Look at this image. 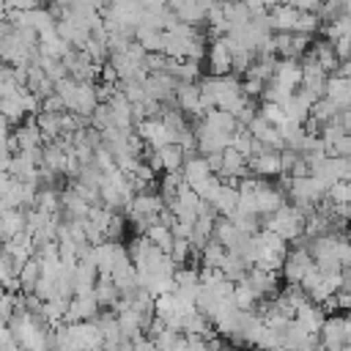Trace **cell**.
Returning <instances> with one entry per match:
<instances>
[{
    "label": "cell",
    "instance_id": "cell-1",
    "mask_svg": "<svg viewBox=\"0 0 351 351\" xmlns=\"http://www.w3.org/2000/svg\"><path fill=\"white\" fill-rule=\"evenodd\" d=\"M304 244H307V239L299 236L293 241V247H288V255H285L282 269H280V274L285 277V285H299L302 277L313 269V258H310V252H307Z\"/></svg>",
    "mask_w": 351,
    "mask_h": 351
},
{
    "label": "cell",
    "instance_id": "cell-2",
    "mask_svg": "<svg viewBox=\"0 0 351 351\" xmlns=\"http://www.w3.org/2000/svg\"><path fill=\"white\" fill-rule=\"evenodd\" d=\"M318 340L324 346V351H343V346H348V324L346 315H329L318 332Z\"/></svg>",
    "mask_w": 351,
    "mask_h": 351
},
{
    "label": "cell",
    "instance_id": "cell-3",
    "mask_svg": "<svg viewBox=\"0 0 351 351\" xmlns=\"http://www.w3.org/2000/svg\"><path fill=\"white\" fill-rule=\"evenodd\" d=\"M241 282H247V285L252 288V293L258 296V302H261V299H274V296L280 293V274L263 271V269H258V266H250Z\"/></svg>",
    "mask_w": 351,
    "mask_h": 351
},
{
    "label": "cell",
    "instance_id": "cell-4",
    "mask_svg": "<svg viewBox=\"0 0 351 351\" xmlns=\"http://www.w3.org/2000/svg\"><path fill=\"white\" fill-rule=\"evenodd\" d=\"M252 200H255V214L258 217H269V214H274L277 208L285 206V195L277 189V184H271L266 178H261V186L252 195Z\"/></svg>",
    "mask_w": 351,
    "mask_h": 351
},
{
    "label": "cell",
    "instance_id": "cell-5",
    "mask_svg": "<svg viewBox=\"0 0 351 351\" xmlns=\"http://www.w3.org/2000/svg\"><path fill=\"white\" fill-rule=\"evenodd\" d=\"M96 107H99L96 85H90V82H77V90H74V96L69 99L66 110L74 112V115H80V118H88V121H90V115H93Z\"/></svg>",
    "mask_w": 351,
    "mask_h": 351
},
{
    "label": "cell",
    "instance_id": "cell-6",
    "mask_svg": "<svg viewBox=\"0 0 351 351\" xmlns=\"http://www.w3.org/2000/svg\"><path fill=\"white\" fill-rule=\"evenodd\" d=\"M101 313L99 302L93 293H82V296H71L69 310H66V321L63 324H80V321H93Z\"/></svg>",
    "mask_w": 351,
    "mask_h": 351
},
{
    "label": "cell",
    "instance_id": "cell-7",
    "mask_svg": "<svg viewBox=\"0 0 351 351\" xmlns=\"http://www.w3.org/2000/svg\"><path fill=\"white\" fill-rule=\"evenodd\" d=\"M206 60H208L211 77L230 74V49L225 44V38H211V44L206 47Z\"/></svg>",
    "mask_w": 351,
    "mask_h": 351
},
{
    "label": "cell",
    "instance_id": "cell-8",
    "mask_svg": "<svg viewBox=\"0 0 351 351\" xmlns=\"http://www.w3.org/2000/svg\"><path fill=\"white\" fill-rule=\"evenodd\" d=\"M176 107L184 115H195L197 121L203 118V107H200V90L195 82H178L176 88Z\"/></svg>",
    "mask_w": 351,
    "mask_h": 351
},
{
    "label": "cell",
    "instance_id": "cell-9",
    "mask_svg": "<svg viewBox=\"0 0 351 351\" xmlns=\"http://www.w3.org/2000/svg\"><path fill=\"white\" fill-rule=\"evenodd\" d=\"M247 167H250V176L255 178H271V176H280L282 167H280V154L277 151H263V154H255L247 159Z\"/></svg>",
    "mask_w": 351,
    "mask_h": 351
},
{
    "label": "cell",
    "instance_id": "cell-10",
    "mask_svg": "<svg viewBox=\"0 0 351 351\" xmlns=\"http://www.w3.org/2000/svg\"><path fill=\"white\" fill-rule=\"evenodd\" d=\"M134 129H137V137H140L148 148H154V151H159V148H165V145L170 143V137H167V132H165V126H162L159 118H145V121H140Z\"/></svg>",
    "mask_w": 351,
    "mask_h": 351
},
{
    "label": "cell",
    "instance_id": "cell-11",
    "mask_svg": "<svg viewBox=\"0 0 351 351\" xmlns=\"http://www.w3.org/2000/svg\"><path fill=\"white\" fill-rule=\"evenodd\" d=\"M11 137L16 140L19 154H27V151H38V148H44V137H41V132H38V126H36V118H27L25 123H19V126H16V132H11Z\"/></svg>",
    "mask_w": 351,
    "mask_h": 351
},
{
    "label": "cell",
    "instance_id": "cell-12",
    "mask_svg": "<svg viewBox=\"0 0 351 351\" xmlns=\"http://www.w3.org/2000/svg\"><path fill=\"white\" fill-rule=\"evenodd\" d=\"M96 280H99V271L90 261H80L71 271V288H74V296H82V293H93L96 288Z\"/></svg>",
    "mask_w": 351,
    "mask_h": 351
},
{
    "label": "cell",
    "instance_id": "cell-13",
    "mask_svg": "<svg viewBox=\"0 0 351 351\" xmlns=\"http://www.w3.org/2000/svg\"><path fill=\"white\" fill-rule=\"evenodd\" d=\"M293 321H296L307 335H318V332H321V326H324V321H326V315H324V310H321L318 304L304 302V304H299V307H296Z\"/></svg>",
    "mask_w": 351,
    "mask_h": 351
},
{
    "label": "cell",
    "instance_id": "cell-14",
    "mask_svg": "<svg viewBox=\"0 0 351 351\" xmlns=\"http://www.w3.org/2000/svg\"><path fill=\"white\" fill-rule=\"evenodd\" d=\"M170 11L176 14V19L181 25H192V27H200L206 25V16H208V3H173Z\"/></svg>",
    "mask_w": 351,
    "mask_h": 351
},
{
    "label": "cell",
    "instance_id": "cell-15",
    "mask_svg": "<svg viewBox=\"0 0 351 351\" xmlns=\"http://www.w3.org/2000/svg\"><path fill=\"white\" fill-rule=\"evenodd\" d=\"M307 55L324 69V74L329 77V74H335L337 71V66H340V60H337V55H335V49H332V41H326V38H315L313 44H310V49H307Z\"/></svg>",
    "mask_w": 351,
    "mask_h": 351
},
{
    "label": "cell",
    "instance_id": "cell-16",
    "mask_svg": "<svg viewBox=\"0 0 351 351\" xmlns=\"http://www.w3.org/2000/svg\"><path fill=\"white\" fill-rule=\"evenodd\" d=\"M271 82H277L280 88H285V90L293 93L302 85V63L299 60H277V69H274Z\"/></svg>",
    "mask_w": 351,
    "mask_h": 351
},
{
    "label": "cell",
    "instance_id": "cell-17",
    "mask_svg": "<svg viewBox=\"0 0 351 351\" xmlns=\"http://www.w3.org/2000/svg\"><path fill=\"white\" fill-rule=\"evenodd\" d=\"M313 104H315V101H313L304 90H293L291 99L282 104V112H285V118H288L291 123H299V126H302V123L310 118V107H313Z\"/></svg>",
    "mask_w": 351,
    "mask_h": 351
},
{
    "label": "cell",
    "instance_id": "cell-18",
    "mask_svg": "<svg viewBox=\"0 0 351 351\" xmlns=\"http://www.w3.org/2000/svg\"><path fill=\"white\" fill-rule=\"evenodd\" d=\"M211 208H214V214L217 217H233L236 214V208H239V189L236 186H230V184H219V189H217V195L211 197V203H208Z\"/></svg>",
    "mask_w": 351,
    "mask_h": 351
},
{
    "label": "cell",
    "instance_id": "cell-19",
    "mask_svg": "<svg viewBox=\"0 0 351 351\" xmlns=\"http://www.w3.org/2000/svg\"><path fill=\"white\" fill-rule=\"evenodd\" d=\"M181 176H184V181H186V186H189V189H197L203 181H208V178H211V170H208L206 159H203L200 154H195V156H186V159H184Z\"/></svg>",
    "mask_w": 351,
    "mask_h": 351
},
{
    "label": "cell",
    "instance_id": "cell-20",
    "mask_svg": "<svg viewBox=\"0 0 351 351\" xmlns=\"http://www.w3.org/2000/svg\"><path fill=\"white\" fill-rule=\"evenodd\" d=\"M299 11L288 3V5H269V27L271 33H293Z\"/></svg>",
    "mask_w": 351,
    "mask_h": 351
},
{
    "label": "cell",
    "instance_id": "cell-21",
    "mask_svg": "<svg viewBox=\"0 0 351 351\" xmlns=\"http://www.w3.org/2000/svg\"><path fill=\"white\" fill-rule=\"evenodd\" d=\"M200 123L203 126H208V129H214V132H219V134H233L236 132V118L233 115H228L225 110H208V112H203V118H200Z\"/></svg>",
    "mask_w": 351,
    "mask_h": 351
},
{
    "label": "cell",
    "instance_id": "cell-22",
    "mask_svg": "<svg viewBox=\"0 0 351 351\" xmlns=\"http://www.w3.org/2000/svg\"><path fill=\"white\" fill-rule=\"evenodd\" d=\"M93 296H96L99 307H107V310H112V307L121 302V293H118V288L112 285V280H110V277H101V274H99V280H96Z\"/></svg>",
    "mask_w": 351,
    "mask_h": 351
},
{
    "label": "cell",
    "instance_id": "cell-23",
    "mask_svg": "<svg viewBox=\"0 0 351 351\" xmlns=\"http://www.w3.org/2000/svg\"><path fill=\"white\" fill-rule=\"evenodd\" d=\"M134 41H137L148 55H154V52H162V47H165V33L140 25V27L134 30Z\"/></svg>",
    "mask_w": 351,
    "mask_h": 351
},
{
    "label": "cell",
    "instance_id": "cell-24",
    "mask_svg": "<svg viewBox=\"0 0 351 351\" xmlns=\"http://www.w3.org/2000/svg\"><path fill=\"white\" fill-rule=\"evenodd\" d=\"M145 239L159 250V252H165V255H170V250H173V230L167 228V225H162V222H156V225H151L148 230H145Z\"/></svg>",
    "mask_w": 351,
    "mask_h": 351
},
{
    "label": "cell",
    "instance_id": "cell-25",
    "mask_svg": "<svg viewBox=\"0 0 351 351\" xmlns=\"http://www.w3.org/2000/svg\"><path fill=\"white\" fill-rule=\"evenodd\" d=\"M16 280H19V288H22V293H33L36 282L41 280V263H38L36 258H27V261L22 263V269H19Z\"/></svg>",
    "mask_w": 351,
    "mask_h": 351
},
{
    "label": "cell",
    "instance_id": "cell-26",
    "mask_svg": "<svg viewBox=\"0 0 351 351\" xmlns=\"http://www.w3.org/2000/svg\"><path fill=\"white\" fill-rule=\"evenodd\" d=\"M156 154H159V159H162V173H178V170L184 167V151H181V145L167 143V145L159 148Z\"/></svg>",
    "mask_w": 351,
    "mask_h": 351
},
{
    "label": "cell",
    "instance_id": "cell-27",
    "mask_svg": "<svg viewBox=\"0 0 351 351\" xmlns=\"http://www.w3.org/2000/svg\"><path fill=\"white\" fill-rule=\"evenodd\" d=\"M33 208L41 211V214H47V217H60V192L58 189H41L36 195Z\"/></svg>",
    "mask_w": 351,
    "mask_h": 351
},
{
    "label": "cell",
    "instance_id": "cell-28",
    "mask_svg": "<svg viewBox=\"0 0 351 351\" xmlns=\"http://www.w3.org/2000/svg\"><path fill=\"white\" fill-rule=\"evenodd\" d=\"M0 228H3L5 239L11 241L16 233L25 230V211H22V208H8V211H3V214H0Z\"/></svg>",
    "mask_w": 351,
    "mask_h": 351
},
{
    "label": "cell",
    "instance_id": "cell-29",
    "mask_svg": "<svg viewBox=\"0 0 351 351\" xmlns=\"http://www.w3.org/2000/svg\"><path fill=\"white\" fill-rule=\"evenodd\" d=\"M222 14H225V19H228L230 27H244L252 19L247 3H222Z\"/></svg>",
    "mask_w": 351,
    "mask_h": 351
},
{
    "label": "cell",
    "instance_id": "cell-30",
    "mask_svg": "<svg viewBox=\"0 0 351 351\" xmlns=\"http://www.w3.org/2000/svg\"><path fill=\"white\" fill-rule=\"evenodd\" d=\"M233 304H236V310H241V313H255L258 296L252 293V288H250L247 282H236V285H233Z\"/></svg>",
    "mask_w": 351,
    "mask_h": 351
},
{
    "label": "cell",
    "instance_id": "cell-31",
    "mask_svg": "<svg viewBox=\"0 0 351 351\" xmlns=\"http://www.w3.org/2000/svg\"><path fill=\"white\" fill-rule=\"evenodd\" d=\"M337 115H340V110H337V107H335V101H329V99H318V101L310 107V118H313V121H318L321 126L332 123Z\"/></svg>",
    "mask_w": 351,
    "mask_h": 351
},
{
    "label": "cell",
    "instance_id": "cell-32",
    "mask_svg": "<svg viewBox=\"0 0 351 351\" xmlns=\"http://www.w3.org/2000/svg\"><path fill=\"white\" fill-rule=\"evenodd\" d=\"M252 348H258V351H280L282 348V335L274 332V329H269V326H261Z\"/></svg>",
    "mask_w": 351,
    "mask_h": 351
},
{
    "label": "cell",
    "instance_id": "cell-33",
    "mask_svg": "<svg viewBox=\"0 0 351 351\" xmlns=\"http://www.w3.org/2000/svg\"><path fill=\"white\" fill-rule=\"evenodd\" d=\"M225 255H228V250H225L222 244L208 241V244L203 247V252H200V261H203V266H206V269H219V266H222V261H225Z\"/></svg>",
    "mask_w": 351,
    "mask_h": 351
},
{
    "label": "cell",
    "instance_id": "cell-34",
    "mask_svg": "<svg viewBox=\"0 0 351 351\" xmlns=\"http://www.w3.org/2000/svg\"><path fill=\"white\" fill-rule=\"evenodd\" d=\"M0 115L8 121V126H11V123H22V118H25L22 96H16V99H3V101H0Z\"/></svg>",
    "mask_w": 351,
    "mask_h": 351
},
{
    "label": "cell",
    "instance_id": "cell-35",
    "mask_svg": "<svg viewBox=\"0 0 351 351\" xmlns=\"http://www.w3.org/2000/svg\"><path fill=\"white\" fill-rule=\"evenodd\" d=\"M258 115H261L269 126H274V129H280V126L288 121V118H285V112H282V107H280V104H269V101H261Z\"/></svg>",
    "mask_w": 351,
    "mask_h": 351
},
{
    "label": "cell",
    "instance_id": "cell-36",
    "mask_svg": "<svg viewBox=\"0 0 351 351\" xmlns=\"http://www.w3.org/2000/svg\"><path fill=\"white\" fill-rule=\"evenodd\" d=\"M326 200L332 206H346L351 203V181H335L329 189H326Z\"/></svg>",
    "mask_w": 351,
    "mask_h": 351
},
{
    "label": "cell",
    "instance_id": "cell-37",
    "mask_svg": "<svg viewBox=\"0 0 351 351\" xmlns=\"http://www.w3.org/2000/svg\"><path fill=\"white\" fill-rule=\"evenodd\" d=\"M318 30H321L318 14H299V16H296L293 33H302V36H310V38H313V33H318Z\"/></svg>",
    "mask_w": 351,
    "mask_h": 351
},
{
    "label": "cell",
    "instance_id": "cell-38",
    "mask_svg": "<svg viewBox=\"0 0 351 351\" xmlns=\"http://www.w3.org/2000/svg\"><path fill=\"white\" fill-rule=\"evenodd\" d=\"M173 282H176V288L200 285V282H197V269H195V266H178V269L173 271Z\"/></svg>",
    "mask_w": 351,
    "mask_h": 351
},
{
    "label": "cell",
    "instance_id": "cell-39",
    "mask_svg": "<svg viewBox=\"0 0 351 351\" xmlns=\"http://www.w3.org/2000/svg\"><path fill=\"white\" fill-rule=\"evenodd\" d=\"M112 126V115H110V107L107 104H99L96 110H93V115H90V129H96V132H104V129H110Z\"/></svg>",
    "mask_w": 351,
    "mask_h": 351
},
{
    "label": "cell",
    "instance_id": "cell-40",
    "mask_svg": "<svg viewBox=\"0 0 351 351\" xmlns=\"http://www.w3.org/2000/svg\"><path fill=\"white\" fill-rule=\"evenodd\" d=\"M123 214H112V219H110V225H107V230H104V239L107 241H121V236H123Z\"/></svg>",
    "mask_w": 351,
    "mask_h": 351
},
{
    "label": "cell",
    "instance_id": "cell-41",
    "mask_svg": "<svg viewBox=\"0 0 351 351\" xmlns=\"http://www.w3.org/2000/svg\"><path fill=\"white\" fill-rule=\"evenodd\" d=\"M263 88H266V82H261V80H252V77H244V80H241V93H244L247 99L263 96Z\"/></svg>",
    "mask_w": 351,
    "mask_h": 351
},
{
    "label": "cell",
    "instance_id": "cell-42",
    "mask_svg": "<svg viewBox=\"0 0 351 351\" xmlns=\"http://www.w3.org/2000/svg\"><path fill=\"white\" fill-rule=\"evenodd\" d=\"M22 110H25V115H30V118H36V115L41 112V99H38L36 93H30V90H25V93H22Z\"/></svg>",
    "mask_w": 351,
    "mask_h": 351
},
{
    "label": "cell",
    "instance_id": "cell-43",
    "mask_svg": "<svg viewBox=\"0 0 351 351\" xmlns=\"http://www.w3.org/2000/svg\"><path fill=\"white\" fill-rule=\"evenodd\" d=\"M41 112H49V115H60V112H66V104H63V99L60 96H49V99H44L41 101Z\"/></svg>",
    "mask_w": 351,
    "mask_h": 351
},
{
    "label": "cell",
    "instance_id": "cell-44",
    "mask_svg": "<svg viewBox=\"0 0 351 351\" xmlns=\"http://www.w3.org/2000/svg\"><path fill=\"white\" fill-rule=\"evenodd\" d=\"M318 282H321V271H318V269H315V263H313V269H310V271H307V274L302 277L299 288H302L304 293H310V291H313V288H315Z\"/></svg>",
    "mask_w": 351,
    "mask_h": 351
},
{
    "label": "cell",
    "instance_id": "cell-45",
    "mask_svg": "<svg viewBox=\"0 0 351 351\" xmlns=\"http://www.w3.org/2000/svg\"><path fill=\"white\" fill-rule=\"evenodd\" d=\"M203 159H206L211 176H219V170H222V154H211V156H203Z\"/></svg>",
    "mask_w": 351,
    "mask_h": 351
},
{
    "label": "cell",
    "instance_id": "cell-46",
    "mask_svg": "<svg viewBox=\"0 0 351 351\" xmlns=\"http://www.w3.org/2000/svg\"><path fill=\"white\" fill-rule=\"evenodd\" d=\"M318 307L324 310V315H326V318H329V315H337V313H340V307H337V296H329V299H326V302H321Z\"/></svg>",
    "mask_w": 351,
    "mask_h": 351
},
{
    "label": "cell",
    "instance_id": "cell-47",
    "mask_svg": "<svg viewBox=\"0 0 351 351\" xmlns=\"http://www.w3.org/2000/svg\"><path fill=\"white\" fill-rule=\"evenodd\" d=\"M335 296H337V307L351 313V291H337Z\"/></svg>",
    "mask_w": 351,
    "mask_h": 351
},
{
    "label": "cell",
    "instance_id": "cell-48",
    "mask_svg": "<svg viewBox=\"0 0 351 351\" xmlns=\"http://www.w3.org/2000/svg\"><path fill=\"white\" fill-rule=\"evenodd\" d=\"M304 351H324V346L318 343V346H310V348H304Z\"/></svg>",
    "mask_w": 351,
    "mask_h": 351
},
{
    "label": "cell",
    "instance_id": "cell-49",
    "mask_svg": "<svg viewBox=\"0 0 351 351\" xmlns=\"http://www.w3.org/2000/svg\"><path fill=\"white\" fill-rule=\"evenodd\" d=\"M3 296H5V288H3V282H0V299H3Z\"/></svg>",
    "mask_w": 351,
    "mask_h": 351
},
{
    "label": "cell",
    "instance_id": "cell-50",
    "mask_svg": "<svg viewBox=\"0 0 351 351\" xmlns=\"http://www.w3.org/2000/svg\"><path fill=\"white\" fill-rule=\"evenodd\" d=\"M348 60H351V55H348Z\"/></svg>",
    "mask_w": 351,
    "mask_h": 351
}]
</instances>
